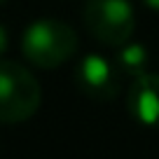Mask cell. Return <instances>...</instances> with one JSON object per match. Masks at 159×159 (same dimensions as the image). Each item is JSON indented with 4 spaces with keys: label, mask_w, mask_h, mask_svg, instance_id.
Masks as SVG:
<instances>
[{
    "label": "cell",
    "mask_w": 159,
    "mask_h": 159,
    "mask_svg": "<svg viewBox=\"0 0 159 159\" xmlns=\"http://www.w3.org/2000/svg\"><path fill=\"white\" fill-rule=\"evenodd\" d=\"M21 49L38 68H59L77 49V33L66 21L38 19L24 30Z\"/></svg>",
    "instance_id": "obj_1"
},
{
    "label": "cell",
    "mask_w": 159,
    "mask_h": 159,
    "mask_svg": "<svg viewBox=\"0 0 159 159\" xmlns=\"http://www.w3.org/2000/svg\"><path fill=\"white\" fill-rule=\"evenodd\" d=\"M42 103L35 75L14 61H0V122L21 124L38 112Z\"/></svg>",
    "instance_id": "obj_2"
},
{
    "label": "cell",
    "mask_w": 159,
    "mask_h": 159,
    "mask_svg": "<svg viewBox=\"0 0 159 159\" xmlns=\"http://www.w3.org/2000/svg\"><path fill=\"white\" fill-rule=\"evenodd\" d=\"M82 19L87 30L108 47L129 42L136 26L134 5L129 0H87Z\"/></svg>",
    "instance_id": "obj_3"
},
{
    "label": "cell",
    "mask_w": 159,
    "mask_h": 159,
    "mask_svg": "<svg viewBox=\"0 0 159 159\" xmlns=\"http://www.w3.org/2000/svg\"><path fill=\"white\" fill-rule=\"evenodd\" d=\"M75 84L94 101H110L119 94V68L101 54H87L75 68Z\"/></svg>",
    "instance_id": "obj_4"
},
{
    "label": "cell",
    "mask_w": 159,
    "mask_h": 159,
    "mask_svg": "<svg viewBox=\"0 0 159 159\" xmlns=\"http://www.w3.org/2000/svg\"><path fill=\"white\" fill-rule=\"evenodd\" d=\"M126 110L138 124L159 129V73H143L134 80L126 96Z\"/></svg>",
    "instance_id": "obj_5"
},
{
    "label": "cell",
    "mask_w": 159,
    "mask_h": 159,
    "mask_svg": "<svg viewBox=\"0 0 159 159\" xmlns=\"http://www.w3.org/2000/svg\"><path fill=\"white\" fill-rule=\"evenodd\" d=\"M148 61L150 54L140 42H124L117 52V68L119 73L129 75V77H140L143 73H148Z\"/></svg>",
    "instance_id": "obj_6"
},
{
    "label": "cell",
    "mask_w": 159,
    "mask_h": 159,
    "mask_svg": "<svg viewBox=\"0 0 159 159\" xmlns=\"http://www.w3.org/2000/svg\"><path fill=\"white\" fill-rule=\"evenodd\" d=\"M7 45H10V35H7V30H5V26L0 24V56L7 52Z\"/></svg>",
    "instance_id": "obj_7"
},
{
    "label": "cell",
    "mask_w": 159,
    "mask_h": 159,
    "mask_svg": "<svg viewBox=\"0 0 159 159\" xmlns=\"http://www.w3.org/2000/svg\"><path fill=\"white\" fill-rule=\"evenodd\" d=\"M145 5L150 7V10H154V12H159V0H145Z\"/></svg>",
    "instance_id": "obj_8"
},
{
    "label": "cell",
    "mask_w": 159,
    "mask_h": 159,
    "mask_svg": "<svg viewBox=\"0 0 159 159\" xmlns=\"http://www.w3.org/2000/svg\"><path fill=\"white\" fill-rule=\"evenodd\" d=\"M2 2H5V0H0V5H2Z\"/></svg>",
    "instance_id": "obj_9"
}]
</instances>
